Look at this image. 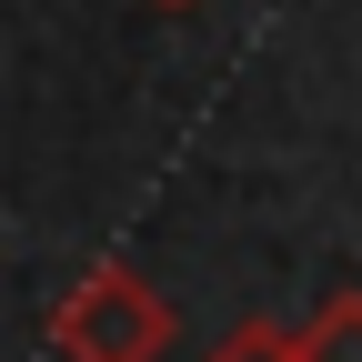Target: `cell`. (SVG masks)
<instances>
[{
	"mask_svg": "<svg viewBox=\"0 0 362 362\" xmlns=\"http://www.w3.org/2000/svg\"><path fill=\"white\" fill-rule=\"evenodd\" d=\"M161 11H192V0H161Z\"/></svg>",
	"mask_w": 362,
	"mask_h": 362,
	"instance_id": "4",
	"label": "cell"
},
{
	"mask_svg": "<svg viewBox=\"0 0 362 362\" xmlns=\"http://www.w3.org/2000/svg\"><path fill=\"white\" fill-rule=\"evenodd\" d=\"M171 302L131 262H90L81 282L51 302V352L61 362H161L171 352Z\"/></svg>",
	"mask_w": 362,
	"mask_h": 362,
	"instance_id": "1",
	"label": "cell"
},
{
	"mask_svg": "<svg viewBox=\"0 0 362 362\" xmlns=\"http://www.w3.org/2000/svg\"><path fill=\"white\" fill-rule=\"evenodd\" d=\"M202 362H302V342H292L282 322H232V332H221Z\"/></svg>",
	"mask_w": 362,
	"mask_h": 362,
	"instance_id": "3",
	"label": "cell"
},
{
	"mask_svg": "<svg viewBox=\"0 0 362 362\" xmlns=\"http://www.w3.org/2000/svg\"><path fill=\"white\" fill-rule=\"evenodd\" d=\"M292 342H302V362H362V292H322Z\"/></svg>",
	"mask_w": 362,
	"mask_h": 362,
	"instance_id": "2",
	"label": "cell"
}]
</instances>
